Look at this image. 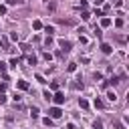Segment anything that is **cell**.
I'll use <instances>...</instances> for the list:
<instances>
[{
  "mask_svg": "<svg viewBox=\"0 0 129 129\" xmlns=\"http://www.w3.org/2000/svg\"><path fill=\"white\" fill-rule=\"evenodd\" d=\"M64 99H67V97H64V93H62V91H56V93L52 95V99H50V101H54V103L60 107V105L64 103Z\"/></svg>",
  "mask_w": 129,
  "mask_h": 129,
  "instance_id": "obj_1",
  "label": "cell"
},
{
  "mask_svg": "<svg viewBox=\"0 0 129 129\" xmlns=\"http://www.w3.org/2000/svg\"><path fill=\"white\" fill-rule=\"evenodd\" d=\"M60 115H62V111H60V107H58V105L48 109V117H50V119H58Z\"/></svg>",
  "mask_w": 129,
  "mask_h": 129,
  "instance_id": "obj_2",
  "label": "cell"
},
{
  "mask_svg": "<svg viewBox=\"0 0 129 129\" xmlns=\"http://www.w3.org/2000/svg\"><path fill=\"white\" fill-rule=\"evenodd\" d=\"M58 46H60V50H62V52H69L73 44H71V40H64V38H60V40H58Z\"/></svg>",
  "mask_w": 129,
  "mask_h": 129,
  "instance_id": "obj_3",
  "label": "cell"
},
{
  "mask_svg": "<svg viewBox=\"0 0 129 129\" xmlns=\"http://www.w3.org/2000/svg\"><path fill=\"white\" fill-rule=\"evenodd\" d=\"M101 50H103L105 54H111V52H113V46H111L109 42H103V44H101Z\"/></svg>",
  "mask_w": 129,
  "mask_h": 129,
  "instance_id": "obj_4",
  "label": "cell"
},
{
  "mask_svg": "<svg viewBox=\"0 0 129 129\" xmlns=\"http://www.w3.org/2000/svg\"><path fill=\"white\" fill-rule=\"evenodd\" d=\"M16 87H18L20 91H28V89H30V85H28V81H18V83H16Z\"/></svg>",
  "mask_w": 129,
  "mask_h": 129,
  "instance_id": "obj_5",
  "label": "cell"
},
{
  "mask_svg": "<svg viewBox=\"0 0 129 129\" xmlns=\"http://www.w3.org/2000/svg\"><path fill=\"white\" fill-rule=\"evenodd\" d=\"M101 26H103V28L111 26V18H107V16H101Z\"/></svg>",
  "mask_w": 129,
  "mask_h": 129,
  "instance_id": "obj_6",
  "label": "cell"
},
{
  "mask_svg": "<svg viewBox=\"0 0 129 129\" xmlns=\"http://www.w3.org/2000/svg\"><path fill=\"white\" fill-rule=\"evenodd\" d=\"M79 107L87 111V109H89V101H87V99H79Z\"/></svg>",
  "mask_w": 129,
  "mask_h": 129,
  "instance_id": "obj_7",
  "label": "cell"
},
{
  "mask_svg": "<svg viewBox=\"0 0 129 129\" xmlns=\"http://www.w3.org/2000/svg\"><path fill=\"white\" fill-rule=\"evenodd\" d=\"M107 99H109L111 103H115V101H117V95H115V91H109V93H107Z\"/></svg>",
  "mask_w": 129,
  "mask_h": 129,
  "instance_id": "obj_8",
  "label": "cell"
},
{
  "mask_svg": "<svg viewBox=\"0 0 129 129\" xmlns=\"http://www.w3.org/2000/svg\"><path fill=\"white\" fill-rule=\"evenodd\" d=\"M95 107H97V109H103V107H105V103H103V99H101V97H97V99H95Z\"/></svg>",
  "mask_w": 129,
  "mask_h": 129,
  "instance_id": "obj_9",
  "label": "cell"
},
{
  "mask_svg": "<svg viewBox=\"0 0 129 129\" xmlns=\"http://www.w3.org/2000/svg\"><path fill=\"white\" fill-rule=\"evenodd\" d=\"M32 28H34V30H40V28H42V22H40V20H34V22H32Z\"/></svg>",
  "mask_w": 129,
  "mask_h": 129,
  "instance_id": "obj_10",
  "label": "cell"
},
{
  "mask_svg": "<svg viewBox=\"0 0 129 129\" xmlns=\"http://www.w3.org/2000/svg\"><path fill=\"white\" fill-rule=\"evenodd\" d=\"M26 60H28V64H36V56H34V54H28Z\"/></svg>",
  "mask_w": 129,
  "mask_h": 129,
  "instance_id": "obj_11",
  "label": "cell"
},
{
  "mask_svg": "<svg viewBox=\"0 0 129 129\" xmlns=\"http://www.w3.org/2000/svg\"><path fill=\"white\" fill-rule=\"evenodd\" d=\"M81 18H83V20H91V12H87V10H83V14H81Z\"/></svg>",
  "mask_w": 129,
  "mask_h": 129,
  "instance_id": "obj_12",
  "label": "cell"
},
{
  "mask_svg": "<svg viewBox=\"0 0 129 129\" xmlns=\"http://www.w3.org/2000/svg\"><path fill=\"white\" fill-rule=\"evenodd\" d=\"M38 113H40V111H38V107H32V109H30V115H32L34 119L38 117Z\"/></svg>",
  "mask_w": 129,
  "mask_h": 129,
  "instance_id": "obj_13",
  "label": "cell"
},
{
  "mask_svg": "<svg viewBox=\"0 0 129 129\" xmlns=\"http://www.w3.org/2000/svg\"><path fill=\"white\" fill-rule=\"evenodd\" d=\"M67 69H69V73H75V71H77V64H75V62H69Z\"/></svg>",
  "mask_w": 129,
  "mask_h": 129,
  "instance_id": "obj_14",
  "label": "cell"
},
{
  "mask_svg": "<svg viewBox=\"0 0 129 129\" xmlns=\"http://www.w3.org/2000/svg\"><path fill=\"white\" fill-rule=\"evenodd\" d=\"M42 123H44L46 127H50V125H52V119H50V117H44V119H42Z\"/></svg>",
  "mask_w": 129,
  "mask_h": 129,
  "instance_id": "obj_15",
  "label": "cell"
},
{
  "mask_svg": "<svg viewBox=\"0 0 129 129\" xmlns=\"http://www.w3.org/2000/svg\"><path fill=\"white\" fill-rule=\"evenodd\" d=\"M44 32H46V34H48V36H50V34H52V32H54V26H46V28H44Z\"/></svg>",
  "mask_w": 129,
  "mask_h": 129,
  "instance_id": "obj_16",
  "label": "cell"
},
{
  "mask_svg": "<svg viewBox=\"0 0 129 129\" xmlns=\"http://www.w3.org/2000/svg\"><path fill=\"white\" fill-rule=\"evenodd\" d=\"M0 73L6 75V62H2V60H0Z\"/></svg>",
  "mask_w": 129,
  "mask_h": 129,
  "instance_id": "obj_17",
  "label": "cell"
},
{
  "mask_svg": "<svg viewBox=\"0 0 129 129\" xmlns=\"http://www.w3.org/2000/svg\"><path fill=\"white\" fill-rule=\"evenodd\" d=\"M93 129H103V123H101V121H95V123H93Z\"/></svg>",
  "mask_w": 129,
  "mask_h": 129,
  "instance_id": "obj_18",
  "label": "cell"
},
{
  "mask_svg": "<svg viewBox=\"0 0 129 129\" xmlns=\"http://www.w3.org/2000/svg\"><path fill=\"white\" fill-rule=\"evenodd\" d=\"M20 2H22V0H6V4H8V6H14V4H20Z\"/></svg>",
  "mask_w": 129,
  "mask_h": 129,
  "instance_id": "obj_19",
  "label": "cell"
},
{
  "mask_svg": "<svg viewBox=\"0 0 129 129\" xmlns=\"http://www.w3.org/2000/svg\"><path fill=\"white\" fill-rule=\"evenodd\" d=\"M115 26L121 28V26H123V18H117V20H115Z\"/></svg>",
  "mask_w": 129,
  "mask_h": 129,
  "instance_id": "obj_20",
  "label": "cell"
},
{
  "mask_svg": "<svg viewBox=\"0 0 129 129\" xmlns=\"http://www.w3.org/2000/svg\"><path fill=\"white\" fill-rule=\"evenodd\" d=\"M42 56H44V60H52V54H50V52H44Z\"/></svg>",
  "mask_w": 129,
  "mask_h": 129,
  "instance_id": "obj_21",
  "label": "cell"
},
{
  "mask_svg": "<svg viewBox=\"0 0 129 129\" xmlns=\"http://www.w3.org/2000/svg\"><path fill=\"white\" fill-rule=\"evenodd\" d=\"M18 60H20V58H10V67H16V64H18Z\"/></svg>",
  "mask_w": 129,
  "mask_h": 129,
  "instance_id": "obj_22",
  "label": "cell"
},
{
  "mask_svg": "<svg viewBox=\"0 0 129 129\" xmlns=\"http://www.w3.org/2000/svg\"><path fill=\"white\" fill-rule=\"evenodd\" d=\"M36 81H38V83H42V85H44V83H46V81H44V77H42V75H36Z\"/></svg>",
  "mask_w": 129,
  "mask_h": 129,
  "instance_id": "obj_23",
  "label": "cell"
},
{
  "mask_svg": "<svg viewBox=\"0 0 129 129\" xmlns=\"http://www.w3.org/2000/svg\"><path fill=\"white\" fill-rule=\"evenodd\" d=\"M71 87H73V89H83V83H73Z\"/></svg>",
  "mask_w": 129,
  "mask_h": 129,
  "instance_id": "obj_24",
  "label": "cell"
},
{
  "mask_svg": "<svg viewBox=\"0 0 129 129\" xmlns=\"http://www.w3.org/2000/svg\"><path fill=\"white\" fill-rule=\"evenodd\" d=\"M42 97H44V99H46V101H50V99H52V95H50V93H48V91H44V95H42Z\"/></svg>",
  "mask_w": 129,
  "mask_h": 129,
  "instance_id": "obj_25",
  "label": "cell"
},
{
  "mask_svg": "<svg viewBox=\"0 0 129 129\" xmlns=\"http://www.w3.org/2000/svg\"><path fill=\"white\" fill-rule=\"evenodd\" d=\"M12 99H14V103H20V99H22V97H20L18 93H14V97H12Z\"/></svg>",
  "mask_w": 129,
  "mask_h": 129,
  "instance_id": "obj_26",
  "label": "cell"
},
{
  "mask_svg": "<svg viewBox=\"0 0 129 129\" xmlns=\"http://www.w3.org/2000/svg\"><path fill=\"white\" fill-rule=\"evenodd\" d=\"M81 10H87V0H81Z\"/></svg>",
  "mask_w": 129,
  "mask_h": 129,
  "instance_id": "obj_27",
  "label": "cell"
},
{
  "mask_svg": "<svg viewBox=\"0 0 129 129\" xmlns=\"http://www.w3.org/2000/svg\"><path fill=\"white\" fill-rule=\"evenodd\" d=\"M95 16H103V10H99L97 6H95Z\"/></svg>",
  "mask_w": 129,
  "mask_h": 129,
  "instance_id": "obj_28",
  "label": "cell"
},
{
  "mask_svg": "<svg viewBox=\"0 0 129 129\" xmlns=\"http://www.w3.org/2000/svg\"><path fill=\"white\" fill-rule=\"evenodd\" d=\"M6 91V83H0V93H4Z\"/></svg>",
  "mask_w": 129,
  "mask_h": 129,
  "instance_id": "obj_29",
  "label": "cell"
},
{
  "mask_svg": "<svg viewBox=\"0 0 129 129\" xmlns=\"http://www.w3.org/2000/svg\"><path fill=\"white\" fill-rule=\"evenodd\" d=\"M0 103H6V97H4V93H0Z\"/></svg>",
  "mask_w": 129,
  "mask_h": 129,
  "instance_id": "obj_30",
  "label": "cell"
},
{
  "mask_svg": "<svg viewBox=\"0 0 129 129\" xmlns=\"http://www.w3.org/2000/svg\"><path fill=\"white\" fill-rule=\"evenodd\" d=\"M0 14H6V6H0Z\"/></svg>",
  "mask_w": 129,
  "mask_h": 129,
  "instance_id": "obj_31",
  "label": "cell"
},
{
  "mask_svg": "<svg viewBox=\"0 0 129 129\" xmlns=\"http://www.w3.org/2000/svg\"><path fill=\"white\" fill-rule=\"evenodd\" d=\"M103 4V0H95V6H101Z\"/></svg>",
  "mask_w": 129,
  "mask_h": 129,
  "instance_id": "obj_32",
  "label": "cell"
},
{
  "mask_svg": "<svg viewBox=\"0 0 129 129\" xmlns=\"http://www.w3.org/2000/svg\"><path fill=\"white\" fill-rule=\"evenodd\" d=\"M67 129H77V127H75L73 123H69V125H67Z\"/></svg>",
  "mask_w": 129,
  "mask_h": 129,
  "instance_id": "obj_33",
  "label": "cell"
},
{
  "mask_svg": "<svg viewBox=\"0 0 129 129\" xmlns=\"http://www.w3.org/2000/svg\"><path fill=\"white\" fill-rule=\"evenodd\" d=\"M0 46H2V40H0Z\"/></svg>",
  "mask_w": 129,
  "mask_h": 129,
  "instance_id": "obj_34",
  "label": "cell"
}]
</instances>
